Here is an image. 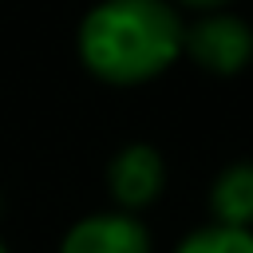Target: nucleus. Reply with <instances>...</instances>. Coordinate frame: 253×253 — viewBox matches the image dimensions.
Returning a JSON list of instances; mask_svg holds the SVG:
<instances>
[{"instance_id": "423d86ee", "label": "nucleus", "mask_w": 253, "mask_h": 253, "mask_svg": "<svg viewBox=\"0 0 253 253\" xmlns=\"http://www.w3.org/2000/svg\"><path fill=\"white\" fill-rule=\"evenodd\" d=\"M174 253H253V233H249V229L206 225V229L190 233Z\"/></svg>"}, {"instance_id": "6e6552de", "label": "nucleus", "mask_w": 253, "mask_h": 253, "mask_svg": "<svg viewBox=\"0 0 253 253\" xmlns=\"http://www.w3.org/2000/svg\"><path fill=\"white\" fill-rule=\"evenodd\" d=\"M0 253H8V249H4V241H0Z\"/></svg>"}, {"instance_id": "39448f33", "label": "nucleus", "mask_w": 253, "mask_h": 253, "mask_svg": "<svg viewBox=\"0 0 253 253\" xmlns=\"http://www.w3.org/2000/svg\"><path fill=\"white\" fill-rule=\"evenodd\" d=\"M210 210H213V225L249 229V221H253V162H233L217 174V182L210 190Z\"/></svg>"}, {"instance_id": "7ed1b4c3", "label": "nucleus", "mask_w": 253, "mask_h": 253, "mask_svg": "<svg viewBox=\"0 0 253 253\" xmlns=\"http://www.w3.org/2000/svg\"><path fill=\"white\" fill-rule=\"evenodd\" d=\"M162 182H166V166H162V154L146 142H130L123 146L111 166H107V186H111V198L123 206V210H142L150 206L158 194H162Z\"/></svg>"}, {"instance_id": "f257e3e1", "label": "nucleus", "mask_w": 253, "mask_h": 253, "mask_svg": "<svg viewBox=\"0 0 253 253\" xmlns=\"http://www.w3.org/2000/svg\"><path fill=\"white\" fill-rule=\"evenodd\" d=\"M186 28L166 0H103L79 24V59L107 83H146L182 55Z\"/></svg>"}, {"instance_id": "0eeeda50", "label": "nucleus", "mask_w": 253, "mask_h": 253, "mask_svg": "<svg viewBox=\"0 0 253 253\" xmlns=\"http://www.w3.org/2000/svg\"><path fill=\"white\" fill-rule=\"evenodd\" d=\"M186 8H202V12H213V8H221L225 0H182Z\"/></svg>"}, {"instance_id": "20e7f679", "label": "nucleus", "mask_w": 253, "mask_h": 253, "mask_svg": "<svg viewBox=\"0 0 253 253\" xmlns=\"http://www.w3.org/2000/svg\"><path fill=\"white\" fill-rule=\"evenodd\" d=\"M59 253H150V233L130 213H91L63 233Z\"/></svg>"}, {"instance_id": "f03ea898", "label": "nucleus", "mask_w": 253, "mask_h": 253, "mask_svg": "<svg viewBox=\"0 0 253 253\" xmlns=\"http://www.w3.org/2000/svg\"><path fill=\"white\" fill-rule=\"evenodd\" d=\"M182 51H190L194 63L213 75H237L253 59V28L229 12H213L186 32Z\"/></svg>"}]
</instances>
